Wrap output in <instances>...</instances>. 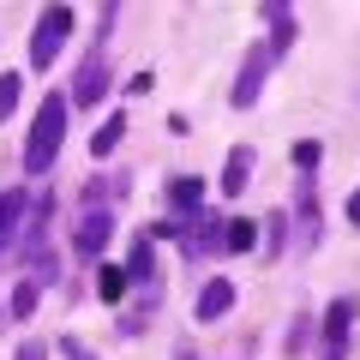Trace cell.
Masks as SVG:
<instances>
[{"instance_id":"obj_1","label":"cell","mask_w":360,"mask_h":360,"mask_svg":"<svg viewBox=\"0 0 360 360\" xmlns=\"http://www.w3.org/2000/svg\"><path fill=\"white\" fill-rule=\"evenodd\" d=\"M66 115H72V96H42L37 120H30V139H25V174H49L54 156H60V139H66Z\"/></svg>"},{"instance_id":"obj_2","label":"cell","mask_w":360,"mask_h":360,"mask_svg":"<svg viewBox=\"0 0 360 360\" xmlns=\"http://www.w3.org/2000/svg\"><path fill=\"white\" fill-rule=\"evenodd\" d=\"M72 6H66V0H54V6H42V18H37V37H30V66H37V72H49L54 66V54L66 49V37H72Z\"/></svg>"},{"instance_id":"obj_3","label":"cell","mask_w":360,"mask_h":360,"mask_svg":"<svg viewBox=\"0 0 360 360\" xmlns=\"http://www.w3.org/2000/svg\"><path fill=\"white\" fill-rule=\"evenodd\" d=\"M348 330H354V295H336L324 307V348L319 360H348Z\"/></svg>"},{"instance_id":"obj_4","label":"cell","mask_w":360,"mask_h":360,"mask_svg":"<svg viewBox=\"0 0 360 360\" xmlns=\"http://www.w3.org/2000/svg\"><path fill=\"white\" fill-rule=\"evenodd\" d=\"M180 229H186V252H193V258H217V252H229V222L210 217V210L186 217Z\"/></svg>"},{"instance_id":"obj_5","label":"cell","mask_w":360,"mask_h":360,"mask_svg":"<svg viewBox=\"0 0 360 360\" xmlns=\"http://www.w3.org/2000/svg\"><path fill=\"white\" fill-rule=\"evenodd\" d=\"M270 60H276V49H270V42H252V54L240 60V78H234V108H252V103H258Z\"/></svg>"},{"instance_id":"obj_6","label":"cell","mask_w":360,"mask_h":360,"mask_svg":"<svg viewBox=\"0 0 360 360\" xmlns=\"http://www.w3.org/2000/svg\"><path fill=\"white\" fill-rule=\"evenodd\" d=\"M295 246L312 252L319 246V180L300 174V193H295Z\"/></svg>"},{"instance_id":"obj_7","label":"cell","mask_w":360,"mask_h":360,"mask_svg":"<svg viewBox=\"0 0 360 360\" xmlns=\"http://www.w3.org/2000/svg\"><path fill=\"white\" fill-rule=\"evenodd\" d=\"M108 96V49H90L84 54V66H78V78H72V103H103Z\"/></svg>"},{"instance_id":"obj_8","label":"cell","mask_w":360,"mask_h":360,"mask_svg":"<svg viewBox=\"0 0 360 360\" xmlns=\"http://www.w3.org/2000/svg\"><path fill=\"white\" fill-rule=\"evenodd\" d=\"M108 234H115V217H108L103 205H90V210H84V222L72 229V246H78V258H96V252L108 246Z\"/></svg>"},{"instance_id":"obj_9","label":"cell","mask_w":360,"mask_h":360,"mask_svg":"<svg viewBox=\"0 0 360 360\" xmlns=\"http://www.w3.org/2000/svg\"><path fill=\"white\" fill-rule=\"evenodd\" d=\"M168 210H174V222L198 217V210H205V180L198 174H174L168 180Z\"/></svg>"},{"instance_id":"obj_10","label":"cell","mask_w":360,"mask_h":360,"mask_svg":"<svg viewBox=\"0 0 360 360\" xmlns=\"http://www.w3.org/2000/svg\"><path fill=\"white\" fill-rule=\"evenodd\" d=\"M229 198H240L246 186H252V144H234L229 150V162H222V180H217Z\"/></svg>"},{"instance_id":"obj_11","label":"cell","mask_w":360,"mask_h":360,"mask_svg":"<svg viewBox=\"0 0 360 360\" xmlns=\"http://www.w3.org/2000/svg\"><path fill=\"white\" fill-rule=\"evenodd\" d=\"M127 276H132V288H144V295H162V283H156V252H150V240H132V258H127Z\"/></svg>"},{"instance_id":"obj_12","label":"cell","mask_w":360,"mask_h":360,"mask_svg":"<svg viewBox=\"0 0 360 360\" xmlns=\"http://www.w3.org/2000/svg\"><path fill=\"white\" fill-rule=\"evenodd\" d=\"M234 307V283L229 276H210L205 288H198V324H210V319H222V312Z\"/></svg>"},{"instance_id":"obj_13","label":"cell","mask_w":360,"mask_h":360,"mask_svg":"<svg viewBox=\"0 0 360 360\" xmlns=\"http://www.w3.org/2000/svg\"><path fill=\"white\" fill-rule=\"evenodd\" d=\"M18 229H25V193H0V252L6 246H18Z\"/></svg>"},{"instance_id":"obj_14","label":"cell","mask_w":360,"mask_h":360,"mask_svg":"<svg viewBox=\"0 0 360 360\" xmlns=\"http://www.w3.org/2000/svg\"><path fill=\"white\" fill-rule=\"evenodd\" d=\"M127 288H132V276H127V270H115V264H103V270H96V295H103L108 307H120V300H127Z\"/></svg>"},{"instance_id":"obj_15","label":"cell","mask_w":360,"mask_h":360,"mask_svg":"<svg viewBox=\"0 0 360 360\" xmlns=\"http://www.w3.org/2000/svg\"><path fill=\"white\" fill-rule=\"evenodd\" d=\"M258 240H264V222H252V217H234L229 222V252H252Z\"/></svg>"},{"instance_id":"obj_16","label":"cell","mask_w":360,"mask_h":360,"mask_svg":"<svg viewBox=\"0 0 360 360\" xmlns=\"http://www.w3.org/2000/svg\"><path fill=\"white\" fill-rule=\"evenodd\" d=\"M120 132H127V115H108L103 127H96V139H90V150H96V156H108V150L120 144Z\"/></svg>"},{"instance_id":"obj_17","label":"cell","mask_w":360,"mask_h":360,"mask_svg":"<svg viewBox=\"0 0 360 360\" xmlns=\"http://www.w3.org/2000/svg\"><path fill=\"white\" fill-rule=\"evenodd\" d=\"M18 96H25V78H18V72H0V120H13Z\"/></svg>"},{"instance_id":"obj_18","label":"cell","mask_w":360,"mask_h":360,"mask_svg":"<svg viewBox=\"0 0 360 360\" xmlns=\"http://www.w3.org/2000/svg\"><path fill=\"white\" fill-rule=\"evenodd\" d=\"M6 312H13V319H30V312H37V283H18L13 300H6Z\"/></svg>"},{"instance_id":"obj_19","label":"cell","mask_w":360,"mask_h":360,"mask_svg":"<svg viewBox=\"0 0 360 360\" xmlns=\"http://www.w3.org/2000/svg\"><path fill=\"white\" fill-rule=\"evenodd\" d=\"M295 168H300V174H312V168H319V144H295Z\"/></svg>"},{"instance_id":"obj_20","label":"cell","mask_w":360,"mask_h":360,"mask_svg":"<svg viewBox=\"0 0 360 360\" xmlns=\"http://www.w3.org/2000/svg\"><path fill=\"white\" fill-rule=\"evenodd\" d=\"M307 324H312V319L300 312V319H295V330H288V354H300V348H307Z\"/></svg>"},{"instance_id":"obj_21","label":"cell","mask_w":360,"mask_h":360,"mask_svg":"<svg viewBox=\"0 0 360 360\" xmlns=\"http://www.w3.org/2000/svg\"><path fill=\"white\" fill-rule=\"evenodd\" d=\"M60 354H66V360H96L84 342H78V336H60Z\"/></svg>"},{"instance_id":"obj_22","label":"cell","mask_w":360,"mask_h":360,"mask_svg":"<svg viewBox=\"0 0 360 360\" xmlns=\"http://www.w3.org/2000/svg\"><path fill=\"white\" fill-rule=\"evenodd\" d=\"M264 18L276 25V18H288V0H264Z\"/></svg>"},{"instance_id":"obj_23","label":"cell","mask_w":360,"mask_h":360,"mask_svg":"<svg viewBox=\"0 0 360 360\" xmlns=\"http://www.w3.org/2000/svg\"><path fill=\"white\" fill-rule=\"evenodd\" d=\"M18 360H49V348H42V342H25V348H18Z\"/></svg>"},{"instance_id":"obj_24","label":"cell","mask_w":360,"mask_h":360,"mask_svg":"<svg viewBox=\"0 0 360 360\" xmlns=\"http://www.w3.org/2000/svg\"><path fill=\"white\" fill-rule=\"evenodd\" d=\"M348 222H360V193H348Z\"/></svg>"}]
</instances>
